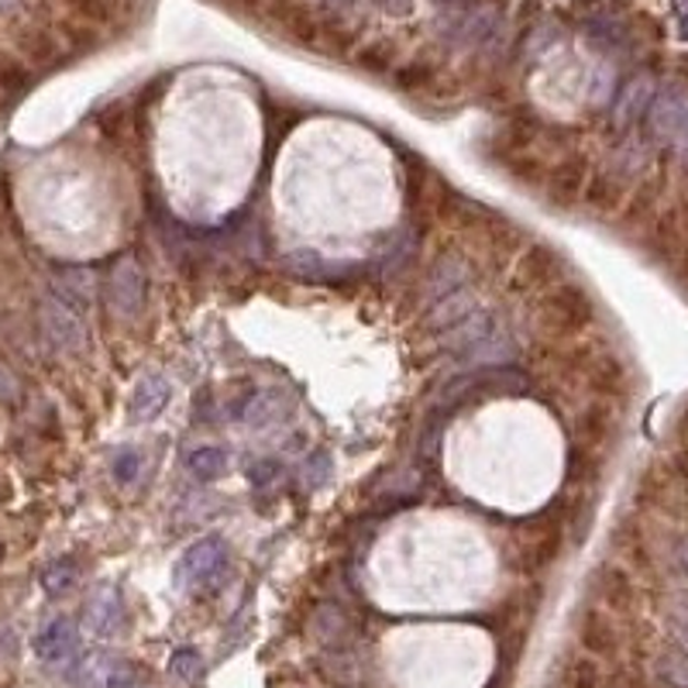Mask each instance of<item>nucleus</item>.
I'll list each match as a JSON object with an SVG mask.
<instances>
[{
  "label": "nucleus",
  "mask_w": 688,
  "mask_h": 688,
  "mask_svg": "<svg viewBox=\"0 0 688 688\" xmlns=\"http://www.w3.org/2000/svg\"><path fill=\"white\" fill-rule=\"evenodd\" d=\"M187 469H190V475H196L200 482L221 478V475H224V469H227V454H224V448L203 444V448L190 451V458H187Z\"/></svg>",
  "instance_id": "nucleus-9"
},
{
  "label": "nucleus",
  "mask_w": 688,
  "mask_h": 688,
  "mask_svg": "<svg viewBox=\"0 0 688 688\" xmlns=\"http://www.w3.org/2000/svg\"><path fill=\"white\" fill-rule=\"evenodd\" d=\"M56 296L72 307L76 314H83L90 303H93V272L90 269H66L59 279H56Z\"/></svg>",
  "instance_id": "nucleus-5"
},
{
  "label": "nucleus",
  "mask_w": 688,
  "mask_h": 688,
  "mask_svg": "<svg viewBox=\"0 0 688 688\" xmlns=\"http://www.w3.org/2000/svg\"><path fill=\"white\" fill-rule=\"evenodd\" d=\"M11 4V0H0V8H8Z\"/></svg>",
  "instance_id": "nucleus-18"
},
{
  "label": "nucleus",
  "mask_w": 688,
  "mask_h": 688,
  "mask_svg": "<svg viewBox=\"0 0 688 688\" xmlns=\"http://www.w3.org/2000/svg\"><path fill=\"white\" fill-rule=\"evenodd\" d=\"M678 562H681V565H685V572H688V541L678 548Z\"/></svg>",
  "instance_id": "nucleus-17"
},
{
  "label": "nucleus",
  "mask_w": 688,
  "mask_h": 688,
  "mask_svg": "<svg viewBox=\"0 0 688 688\" xmlns=\"http://www.w3.org/2000/svg\"><path fill=\"white\" fill-rule=\"evenodd\" d=\"M675 11H678V18H681V32H685V38H688V0H675Z\"/></svg>",
  "instance_id": "nucleus-16"
},
{
  "label": "nucleus",
  "mask_w": 688,
  "mask_h": 688,
  "mask_svg": "<svg viewBox=\"0 0 688 688\" xmlns=\"http://www.w3.org/2000/svg\"><path fill=\"white\" fill-rule=\"evenodd\" d=\"M38 327H42L45 345L53 351H59V354H80L87 348L83 317L76 314L72 307H66L56 293L38 303Z\"/></svg>",
  "instance_id": "nucleus-1"
},
{
  "label": "nucleus",
  "mask_w": 688,
  "mask_h": 688,
  "mask_svg": "<svg viewBox=\"0 0 688 688\" xmlns=\"http://www.w3.org/2000/svg\"><path fill=\"white\" fill-rule=\"evenodd\" d=\"M465 279H469V266L462 259H444L438 262L435 275H430V283H427V296L430 300H444L458 290H465Z\"/></svg>",
  "instance_id": "nucleus-8"
},
{
  "label": "nucleus",
  "mask_w": 688,
  "mask_h": 688,
  "mask_svg": "<svg viewBox=\"0 0 688 688\" xmlns=\"http://www.w3.org/2000/svg\"><path fill=\"white\" fill-rule=\"evenodd\" d=\"M172 390L169 382L162 375H145L138 386L132 390V399H127V414H132L135 420H151L159 417L166 410Z\"/></svg>",
  "instance_id": "nucleus-4"
},
{
  "label": "nucleus",
  "mask_w": 688,
  "mask_h": 688,
  "mask_svg": "<svg viewBox=\"0 0 688 688\" xmlns=\"http://www.w3.org/2000/svg\"><path fill=\"white\" fill-rule=\"evenodd\" d=\"M108 303L111 311L121 317H135L145 307V272L132 259V255H121L114 269L108 272Z\"/></svg>",
  "instance_id": "nucleus-3"
},
{
  "label": "nucleus",
  "mask_w": 688,
  "mask_h": 688,
  "mask_svg": "<svg viewBox=\"0 0 688 688\" xmlns=\"http://www.w3.org/2000/svg\"><path fill=\"white\" fill-rule=\"evenodd\" d=\"M169 672H172V678H180V681H200L203 661H200L196 651H176L172 661H169Z\"/></svg>",
  "instance_id": "nucleus-11"
},
{
  "label": "nucleus",
  "mask_w": 688,
  "mask_h": 688,
  "mask_svg": "<svg viewBox=\"0 0 688 688\" xmlns=\"http://www.w3.org/2000/svg\"><path fill=\"white\" fill-rule=\"evenodd\" d=\"M227 565H232V551H227V544L221 538H207V541H196L183 554L176 575H180L187 589H211V585H217L224 578Z\"/></svg>",
  "instance_id": "nucleus-2"
},
{
  "label": "nucleus",
  "mask_w": 688,
  "mask_h": 688,
  "mask_svg": "<svg viewBox=\"0 0 688 688\" xmlns=\"http://www.w3.org/2000/svg\"><path fill=\"white\" fill-rule=\"evenodd\" d=\"M124 623V606L114 589H104L90 606V630L97 636H114Z\"/></svg>",
  "instance_id": "nucleus-7"
},
{
  "label": "nucleus",
  "mask_w": 688,
  "mask_h": 688,
  "mask_svg": "<svg viewBox=\"0 0 688 688\" xmlns=\"http://www.w3.org/2000/svg\"><path fill=\"white\" fill-rule=\"evenodd\" d=\"M14 393H18V382H14L11 369H8V365H0V399H11Z\"/></svg>",
  "instance_id": "nucleus-15"
},
{
  "label": "nucleus",
  "mask_w": 688,
  "mask_h": 688,
  "mask_svg": "<svg viewBox=\"0 0 688 688\" xmlns=\"http://www.w3.org/2000/svg\"><path fill=\"white\" fill-rule=\"evenodd\" d=\"M42 582H45V593L48 596H63L69 585L76 582V565L72 562H59V565H53V568L42 575Z\"/></svg>",
  "instance_id": "nucleus-12"
},
{
  "label": "nucleus",
  "mask_w": 688,
  "mask_h": 688,
  "mask_svg": "<svg viewBox=\"0 0 688 688\" xmlns=\"http://www.w3.org/2000/svg\"><path fill=\"white\" fill-rule=\"evenodd\" d=\"M654 672L668 688H688V654H678V651L661 654L654 661Z\"/></svg>",
  "instance_id": "nucleus-10"
},
{
  "label": "nucleus",
  "mask_w": 688,
  "mask_h": 688,
  "mask_svg": "<svg viewBox=\"0 0 688 688\" xmlns=\"http://www.w3.org/2000/svg\"><path fill=\"white\" fill-rule=\"evenodd\" d=\"M76 651V630L69 620H56L48 623L38 636V657L48 661V665H59L69 654Z\"/></svg>",
  "instance_id": "nucleus-6"
},
{
  "label": "nucleus",
  "mask_w": 688,
  "mask_h": 688,
  "mask_svg": "<svg viewBox=\"0 0 688 688\" xmlns=\"http://www.w3.org/2000/svg\"><path fill=\"white\" fill-rule=\"evenodd\" d=\"M138 469H142V458H138V451H121L117 454V462H114V475L121 478V482H135L138 478Z\"/></svg>",
  "instance_id": "nucleus-13"
},
{
  "label": "nucleus",
  "mask_w": 688,
  "mask_h": 688,
  "mask_svg": "<svg viewBox=\"0 0 688 688\" xmlns=\"http://www.w3.org/2000/svg\"><path fill=\"white\" fill-rule=\"evenodd\" d=\"M97 681H100V688H127L132 685V672H127L124 665H108L97 675Z\"/></svg>",
  "instance_id": "nucleus-14"
}]
</instances>
